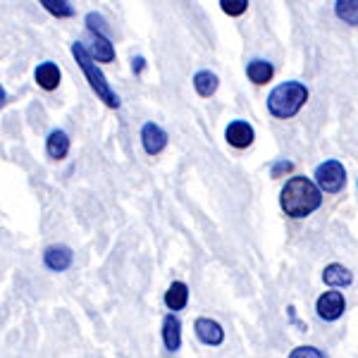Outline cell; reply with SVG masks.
<instances>
[{"instance_id": "ac0fdd59", "label": "cell", "mask_w": 358, "mask_h": 358, "mask_svg": "<svg viewBox=\"0 0 358 358\" xmlns=\"http://www.w3.org/2000/svg\"><path fill=\"white\" fill-rule=\"evenodd\" d=\"M334 13L346 24L358 27V0H337L334 3Z\"/></svg>"}, {"instance_id": "5bb4252c", "label": "cell", "mask_w": 358, "mask_h": 358, "mask_svg": "<svg viewBox=\"0 0 358 358\" xmlns=\"http://www.w3.org/2000/svg\"><path fill=\"white\" fill-rule=\"evenodd\" d=\"M322 280H325V285L339 289V287H349L351 282H354V273L339 263H330L325 270H322Z\"/></svg>"}, {"instance_id": "3957f363", "label": "cell", "mask_w": 358, "mask_h": 358, "mask_svg": "<svg viewBox=\"0 0 358 358\" xmlns=\"http://www.w3.org/2000/svg\"><path fill=\"white\" fill-rule=\"evenodd\" d=\"M308 101V89L299 82H285L275 86L273 94L268 96V110L277 120L294 117Z\"/></svg>"}, {"instance_id": "7c38bea8", "label": "cell", "mask_w": 358, "mask_h": 358, "mask_svg": "<svg viewBox=\"0 0 358 358\" xmlns=\"http://www.w3.org/2000/svg\"><path fill=\"white\" fill-rule=\"evenodd\" d=\"M34 79H36V84L41 86L43 91H55L57 86H60L62 72L55 62H41V65L36 67V72H34Z\"/></svg>"}, {"instance_id": "2e32d148", "label": "cell", "mask_w": 358, "mask_h": 358, "mask_svg": "<svg viewBox=\"0 0 358 358\" xmlns=\"http://www.w3.org/2000/svg\"><path fill=\"white\" fill-rule=\"evenodd\" d=\"M217 86H220V79H217V74L210 72V69H201V72L194 74V89L199 96L210 98L217 91Z\"/></svg>"}, {"instance_id": "30bf717a", "label": "cell", "mask_w": 358, "mask_h": 358, "mask_svg": "<svg viewBox=\"0 0 358 358\" xmlns=\"http://www.w3.org/2000/svg\"><path fill=\"white\" fill-rule=\"evenodd\" d=\"M163 344L167 351H179L182 346V320L175 313L163 317Z\"/></svg>"}, {"instance_id": "7402d4cb", "label": "cell", "mask_w": 358, "mask_h": 358, "mask_svg": "<svg viewBox=\"0 0 358 358\" xmlns=\"http://www.w3.org/2000/svg\"><path fill=\"white\" fill-rule=\"evenodd\" d=\"M289 358H330V356H325L320 349H315V346H296L289 354Z\"/></svg>"}, {"instance_id": "6da1fadb", "label": "cell", "mask_w": 358, "mask_h": 358, "mask_svg": "<svg viewBox=\"0 0 358 358\" xmlns=\"http://www.w3.org/2000/svg\"><path fill=\"white\" fill-rule=\"evenodd\" d=\"M322 203V192L308 177H292L280 192V206L289 217H306Z\"/></svg>"}, {"instance_id": "44dd1931", "label": "cell", "mask_w": 358, "mask_h": 358, "mask_svg": "<svg viewBox=\"0 0 358 358\" xmlns=\"http://www.w3.org/2000/svg\"><path fill=\"white\" fill-rule=\"evenodd\" d=\"M86 29L89 31H96V34H106V36H110V29H108V24H106V20H103L101 15L98 13H89L86 15Z\"/></svg>"}, {"instance_id": "8fae6325", "label": "cell", "mask_w": 358, "mask_h": 358, "mask_svg": "<svg viewBox=\"0 0 358 358\" xmlns=\"http://www.w3.org/2000/svg\"><path fill=\"white\" fill-rule=\"evenodd\" d=\"M91 36H94V41L86 50H89V55L94 57L96 62H115V45L110 41V36H106V34H96L91 31Z\"/></svg>"}, {"instance_id": "cb8c5ba5", "label": "cell", "mask_w": 358, "mask_h": 358, "mask_svg": "<svg viewBox=\"0 0 358 358\" xmlns=\"http://www.w3.org/2000/svg\"><path fill=\"white\" fill-rule=\"evenodd\" d=\"M131 67H134V72H136V74H141V72H143V67H146V60H143L141 55H136L134 60H131Z\"/></svg>"}, {"instance_id": "ffe728a7", "label": "cell", "mask_w": 358, "mask_h": 358, "mask_svg": "<svg viewBox=\"0 0 358 358\" xmlns=\"http://www.w3.org/2000/svg\"><path fill=\"white\" fill-rule=\"evenodd\" d=\"M220 8L224 15L241 17L248 10V0H220Z\"/></svg>"}, {"instance_id": "9a60e30c", "label": "cell", "mask_w": 358, "mask_h": 358, "mask_svg": "<svg viewBox=\"0 0 358 358\" xmlns=\"http://www.w3.org/2000/svg\"><path fill=\"white\" fill-rule=\"evenodd\" d=\"M189 303V287L184 282H172L165 292V306L170 310H184Z\"/></svg>"}, {"instance_id": "9c48e42d", "label": "cell", "mask_w": 358, "mask_h": 358, "mask_svg": "<svg viewBox=\"0 0 358 358\" xmlns=\"http://www.w3.org/2000/svg\"><path fill=\"white\" fill-rule=\"evenodd\" d=\"M74 261V253L72 248L67 246H48L43 251V265L53 273H65V270L72 265Z\"/></svg>"}, {"instance_id": "d6986e66", "label": "cell", "mask_w": 358, "mask_h": 358, "mask_svg": "<svg viewBox=\"0 0 358 358\" xmlns=\"http://www.w3.org/2000/svg\"><path fill=\"white\" fill-rule=\"evenodd\" d=\"M38 3L45 8V13H50L57 20H67V17H74V8L69 0H38Z\"/></svg>"}, {"instance_id": "5b68a950", "label": "cell", "mask_w": 358, "mask_h": 358, "mask_svg": "<svg viewBox=\"0 0 358 358\" xmlns=\"http://www.w3.org/2000/svg\"><path fill=\"white\" fill-rule=\"evenodd\" d=\"M315 310H317V315H320L322 320H327V322L339 320V317L344 315V310H346L344 294L342 292H334V289L332 292H325L320 299H317Z\"/></svg>"}, {"instance_id": "8992f818", "label": "cell", "mask_w": 358, "mask_h": 358, "mask_svg": "<svg viewBox=\"0 0 358 358\" xmlns=\"http://www.w3.org/2000/svg\"><path fill=\"white\" fill-rule=\"evenodd\" d=\"M141 143H143V151H146L148 155L163 153L165 146H167V131L160 124L146 122L141 127Z\"/></svg>"}, {"instance_id": "52a82bcc", "label": "cell", "mask_w": 358, "mask_h": 358, "mask_svg": "<svg viewBox=\"0 0 358 358\" xmlns=\"http://www.w3.org/2000/svg\"><path fill=\"white\" fill-rule=\"evenodd\" d=\"M194 332L206 346H220L224 342V330L220 322L210 320V317H199L194 322Z\"/></svg>"}, {"instance_id": "d4e9b609", "label": "cell", "mask_w": 358, "mask_h": 358, "mask_svg": "<svg viewBox=\"0 0 358 358\" xmlns=\"http://www.w3.org/2000/svg\"><path fill=\"white\" fill-rule=\"evenodd\" d=\"M5 103H8V94H5V89L0 86V108H5Z\"/></svg>"}, {"instance_id": "277c9868", "label": "cell", "mask_w": 358, "mask_h": 358, "mask_svg": "<svg viewBox=\"0 0 358 358\" xmlns=\"http://www.w3.org/2000/svg\"><path fill=\"white\" fill-rule=\"evenodd\" d=\"M315 184L325 194H339L346 184V172L339 160H325L315 170Z\"/></svg>"}, {"instance_id": "7a4b0ae2", "label": "cell", "mask_w": 358, "mask_h": 358, "mask_svg": "<svg viewBox=\"0 0 358 358\" xmlns=\"http://www.w3.org/2000/svg\"><path fill=\"white\" fill-rule=\"evenodd\" d=\"M72 55L74 60H77L79 69L84 72L86 82H89L91 91L98 96V101H103L108 108H113V110H117L120 106H122V101H120V96L113 91L110 82L106 79V74L101 72V67L96 65V60L89 55V50L84 48V43H72Z\"/></svg>"}, {"instance_id": "4fadbf2b", "label": "cell", "mask_w": 358, "mask_h": 358, "mask_svg": "<svg viewBox=\"0 0 358 358\" xmlns=\"http://www.w3.org/2000/svg\"><path fill=\"white\" fill-rule=\"evenodd\" d=\"M45 153L53 160H65L69 153V136L62 129H53L45 138Z\"/></svg>"}, {"instance_id": "603a6c76", "label": "cell", "mask_w": 358, "mask_h": 358, "mask_svg": "<svg viewBox=\"0 0 358 358\" xmlns=\"http://www.w3.org/2000/svg\"><path fill=\"white\" fill-rule=\"evenodd\" d=\"M292 170H294V163H292V160H275L273 167H270V175H273V177L277 179V177L289 175Z\"/></svg>"}, {"instance_id": "ba28073f", "label": "cell", "mask_w": 358, "mask_h": 358, "mask_svg": "<svg viewBox=\"0 0 358 358\" xmlns=\"http://www.w3.org/2000/svg\"><path fill=\"white\" fill-rule=\"evenodd\" d=\"M224 138H227V143L232 148H248L253 143V138H256V131H253V127L248 122H241V120H236V122H229V127L224 129Z\"/></svg>"}, {"instance_id": "e0dca14e", "label": "cell", "mask_w": 358, "mask_h": 358, "mask_svg": "<svg viewBox=\"0 0 358 358\" xmlns=\"http://www.w3.org/2000/svg\"><path fill=\"white\" fill-rule=\"evenodd\" d=\"M246 74H248V79H251L253 84L263 86V84H268L270 79H273L275 67L270 65L268 60H251V62H248V67H246Z\"/></svg>"}]
</instances>
